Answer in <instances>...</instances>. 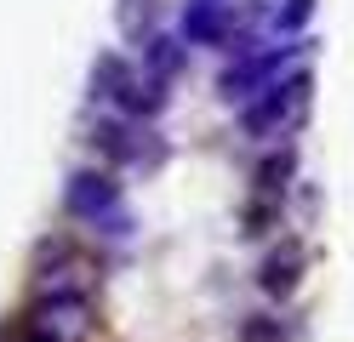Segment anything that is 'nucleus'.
Returning <instances> with one entry per match:
<instances>
[{
    "label": "nucleus",
    "instance_id": "nucleus-1",
    "mask_svg": "<svg viewBox=\"0 0 354 342\" xmlns=\"http://www.w3.org/2000/svg\"><path fill=\"white\" fill-rule=\"evenodd\" d=\"M308 68H286L274 75L263 91H252L246 103H240V131L257 137V143H274V137H292L297 120L308 114Z\"/></svg>",
    "mask_w": 354,
    "mask_h": 342
},
{
    "label": "nucleus",
    "instance_id": "nucleus-2",
    "mask_svg": "<svg viewBox=\"0 0 354 342\" xmlns=\"http://www.w3.org/2000/svg\"><path fill=\"white\" fill-rule=\"evenodd\" d=\"M92 325H97L92 296H75V291H35V303L24 314L29 342H86Z\"/></svg>",
    "mask_w": 354,
    "mask_h": 342
},
{
    "label": "nucleus",
    "instance_id": "nucleus-3",
    "mask_svg": "<svg viewBox=\"0 0 354 342\" xmlns=\"http://www.w3.org/2000/svg\"><path fill=\"white\" fill-rule=\"evenodd\" d=\"M63 205H69L75 222H92L103 234H126L131 228V211H126V194L115 171H75L69 189H63Z\"/></svg>",
    "mask_w": 354,
    "mask_h": 342
},
{
    "label": "nucleus",
    "instance_id": "nucleus-4",
    "mask_svg": "<svg viewBox=\"0 0 354 342\" xmlns=\"http://www.w3.org/2000/svg\"><path fill=\"white\" fill-rule=\"evenodd\" d=\"M297 57H303V40L274 46V52H246L234 68H223V80H217V86H223V97H229V103H246L252 91H263L274 75H286V68H292Z\"/></svg>",
    "mask_w": 354,
    "mask_h": 342
},
{
    "label": "nucleus",
    "instance_id": "nucleus-5",
    "mask_svg": "<svg viewBox=\"0 0 354 342\" xmlns=\"http://www.w3.org/2000/svg\"><path fill=\"white\" fill-rule=\"evenodd\" d=\"M234 29V12H229V0H189L183 6V46H223Z\"/></svg>",
    "mask_w": 354,
    "mask_h": 342
},
{
    "label": "nucleus",
    "instance_id": "nucleus-6",
    "mask_svg": "<svg viewBox=\"0 0 354 342\" xmlns=\"http://www.w3.org/2000/svg\"><path fill=\"white\" fill-rule=\"evenodd\" d=\"M138 137H143V131H138V126H131L126 114H120V120H97V131H92V143H97V149H103L109 160H120V166H143V160L154 166V160H160V149H154V143L143 149Z\"/></svg>",
    "mask_w": 354,
    "mask_h": 342
},
{
    "label": "nucleus",
    "instance_id": "nucleus-7",
    "mask_svg": "<svg viewBox=\"0 0 354 342\" xmlns=\"http://www.w3.org/2000/svg\"><path fill=\"white\" fill-rule=\"evenodd\" d=\"M92 280H97V268L86 257H57L46 274H40V291H75V296H86Z\"/></svg>",
    "mask_w": 354,
    "mask_h": 342
},
{
    "label": "nucleus",
    "instance_id": "nucleus-8",
    "mask_svg": "<svg viewBox=\"0 0 354 342\" xmlns=\"http://www.w3.org/2000/svg\"><path fill=\"white\" fill-rule=\"evenodd\" d=\"M143 68H149V75L154 80H177V68H183V40H177V35H149L143 40Z\"/></svg>",
    "mask_w": 354,
    "mask_h": 342
},
{
    "label": "nucleus",
    "instance_id": "nucleus-9",
    "mask_svg": "<svg viewBox=\"0 0 354 342\" xmlns=\"http://www.w3.org/2000/svg\"><path fill=\"white\" fill-rule=\"evenodd\" d=\"M297 268H303V245H280L274 257L263 263V291H269V296H292Z\"/></svg>",
    "mask_w": 354,
    "mask_h": 342
},
{
    "label": "nucleus",
    "instance_id": "nucleus-10",
    "mask_svg": "<svg viewBox=\"0 0 354 342\" xmlns=\"http://www.w3.org/2000/svg\"><path fill=\"white\" fill-rule=\"evenodd\" d=\"M292 166H297V154H292V149L269 154V160H263V171H257V194H263V200L286 194V177H292Z\"/></svg>",
    "mask_w": 354,
    "mask_h": 342
},
{
    "label": "nucleus",
    "instance_id": "nucleus-11",
    "mask_svg": "<svg viewBox=\"0 0 354 342\" xmlns=\"http://www.w3.org/2000/svg\"><path fill=\"white\" fill-rule=\"evenodd\" d=\"M308 17H315V0H286V6L274 12V35H297Z\"/></svg>",
    "mask_w": 354,
    "mask_h": 342
},
{
    "label": "nucleus",
    "instance_id": "nucleus-12",
    "mask_svg": "<svg viewBox=\"0 0 354 342\" xmlns=\"http://www.w3.org/2000/svg\"><path fill=\"white\" fill-rule=\"evenodd\" d=\"M246 342H280V331L269 325V319H252V331H246Z\"/></svg>",
    "mask_w": 354,
    "mask_h": 342
},
{
    "label": "nucleus",
    "instance_id": "nucleus-13",
    "mask_svg": "<svg viewBox=\"0 0 354 342\" xmlns=\"http://www.w3.org/2000/svg\"><path fill=\"white\" fill-rule=\"evenodd\" d=\"M24 342H29V336H24Z\"/></svg>",
    "mask_w": 354,
    "mask_h": 342
}]
</instances>
